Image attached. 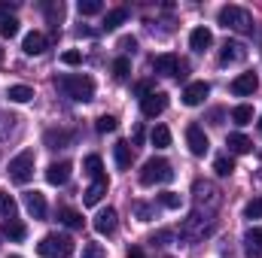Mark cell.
Returning a JSON list of instances; mask_svg holds the SVG:
<instances>
[{
  "mask_svg": "<svg viewBox=\"0 0 262 258\" xmlns=\"http://www.w3.org/2000/svg\"><path fill=\"white\" fill-rule=\"evenodd\" d=\"M25 210L34 219H46V197L40 192H25Z\"/></svg>",
  "mask_w": 262,
  "mask_h": 258,
  "instance_id": "16",
  "label": "cell"
},
{
  "mask_svg": "<svg viewBox=\"0 0 262 258\" xmlns=\"http://www.w3.org/2000/svg\"><path fill=\"white\" fill-rule=\"evenodd\" d=\"M186 143H189V152L192 155H207V149H210V143H207V134H204V128H198V125H189L186 128Z\"/></svg>",
  "mask_w": 262,
  "mask_h": 258,
  "instance_id": "11",
  "label": "cell"
},
{
  "mask_svg": "<svg viewBox=\"0 0 262 258\" xmlns=\"http://www.w3.org/2000/svg\"><path fill=\"white\" fill-rule=\"evenodd\" d=\"M226 146H229V152H235V155H247V152L253 149V140L244 137V134H229V137H226Z\"/></svg>",
  "mask_w": 262,
  "mask_h": 258,
  "instance_id": "23",
  "label": "cell"
},
{
  "mask_svg": "<svg viewBox=\"0 0 262 258\" xmlns=\"http://www.w3.org/2000/svg\"><path fill=\"white\" fill-rule=\"evenodd\" d=\"M244 216H247V219H262V194L253 197V200L244 207Z\"/></svg>",
  "mask_w": 262,
  "mask_h": 258,
  "instance_id": "36",
  "label": "cell"
},
{
  "mask_svg": "<svg viewBox=\"0 0 262 258\" xmlns=\"http://www.w3.org/2000/svg\"><path fill=\"white\" fill-rule=\"evenodd\" d=\"M70 164L67 161H55V164H49L46 167V179H49V186H64L67 179H70Z\"/></svg>",
  "mask_w": 262,
  "mask_h": 258,
  "instance_id": "14",
  "label": "cell"
},
{
  "mask_svg": "<svg viewBox=\"0 0 262 258\" xmlns=\"http://www.w3.org/2000/svg\"><path fill=\"white\" fill-rule=\"evenodd\" d=\"M128 70H131L128 58H116V61H113V76H116V79H125V76H128Z\"/></svg>",
  "mask_w": 262,
  "mask_h": 258,
  "instance_id": "40",
  "label": "cell"
},
{
  "mask_svg": "<svg viewBox=\"0 0 262 258\" xmlns=\"http://www.w3.org/2000/svg\"><path fill=\"white\" fill-rule=\"evenodd\" d=\"M244 255L262 258V228H250V231L244 234Z\"/></svg>",
  "mask_w": 262,
  "mask_h": 258,
  "instance_id": "15",
  "label": "cell"
},
{
  "mask_svg": "<svg viewBox=\"0 0 262 258\" xmlns=\"http://www.w3.org/2000/svg\"><path fill=\"white\" fill-rule=\"evenodd\" d=\"M0 64H3V49H0Z\"/></svg>",
  "mask_w": 262,
  "mask_h": 258,
  "instance_id": "49",
  "label": "cell"
},
{
  "mask_svg": "<svg viewBox=\"0 0 262 258\" xmlns=\"http://www.w3.org/2000/svg\"><path fill=\"white\" fill-rule=\"evenodd\" d=\"M216 21L226 28V31H235V34H253V15L244 9V6H223L216 12Z\"/></svg>",
  "mask_w": 262,
  "mask_h": 258,
  "instance_id": "2",
  "label": "cell"
},
{
  "mask_svg": "<svg viewBox=\"0 0 262 258\" xmlns=\"http://www.w3.org/2000/svg\"><path fill=\"white\" fill-rule=\"evenodd\" d=\"M12 9H15L12 3H0V21H3V18H9V12H12Z\"/></svg>",
  "mask_w": 262,
  "mask_h": 258,
  "instance_id": "45",
  "label": "cell"
},
{
  "mask_svg": "<svg viewBox=\"0 0 262 258\" xmlns=\"http://www.w3.org/2000/svg\"><path fill=\"white\" fill-rule=\"evenodd\" d=\"M95 231L98 234H113L116 231V210H101L98 216H95Z\"/></svg>",
  "mask_w": 262,
  "mask_h": 258,
  "instance_id": "18",
  "label": "cell"
},
{
  "mask_svg": "<svg viewBox=\"0 0 262 258\" xmlns=\"http://www.w3.org/2000/svg\"><path fill=\"white\" fill-rule=\"evenodd\" d=\"M15 34H18V18H12V15H9V18H3V21H0V37L12 40Z\"/></svg>",
  "mask_w": 262,
  "mask_h": 258,
  "instance_id": "35",
  "label": "cell"
},
{
  "mask_svg": "<svg viewBox=\"0 0 262 258\" xmlns=\"http://www.w3.org/2000/svg\"><path fill=\"white\" fill-rule=\"evenodd\" d=\"M259 137H262V116H259Z\"/></svg>",
  "mask_w": 262,
  "mask_h": 258,
  "instance_id": "48",
  "label": "cell"
},
{
  "mask_svg": "<svg viewBox=\"0 0 262 258\" xmlns=\"http://www.w3.org/2000/svg\"><path fill=\"white\" fill-rule=\"evenodd\" d=\"M21 52L25 55H43L46 52V37L40 31H31L25 40H21Z\"/></svg>",
  "mask_w": 262,
  "mask_h": 258,
  "instance_id": "17",
  "label": "cell"
},
{
  "mask_svg": "<svg viewBox=\"0 0 262 258\" xmlns=\"http://www.w3.org/2000/svg\"><path fill=\"white\" fill-rule=\"evenodd\" d=\"M9 258H21V255H9Z\"/></svg>",
  "mask_w": 262,
  "mask_h": 258,
  "instance_id": "50",
  "label": "cell"
},
{
  "mask_svg": "<svg viewBox=\"0 0 262 258\" xmlns=\"http://www.w3.org/2000/svg\"><path fill=\"white\" fill-rule=\"evenodd\" d=\"M213 228H216V222H213V216H201V213H192L186 222H183V228H180V237L183 240H189V243H198V240H204V237H210L213 234Z\"/></svg>",
  "mask_w": 262,
  "mask_h": 258,
  "instance_id": "3",
  "label": "cell"
},
{
  "mask_svg": "<svg viewBox=\"0 0 262 258\" xmlns=\"http://www.w3.org/2000/svg\"><path fill=\"white\" fill-rule=\"evenodd\" d=\"M149 143H152L156 149H168V146H171V131L165 128V125H156L152 134H149Z\"/></svg>",
  "mask_w": 262,
  "mask_h": 258,
  "instance_id": "28",
  "label": "cell"
},
{
  "mask_svg": "<svg viewBox=\"0 0 262 258\" xmlns=\"http://www.w3.org/2000/svg\"><path fill=\"white\" fill-rule=\"evenodd\" d=\"M95 128L101 131V134H113V131L119 128V122H116V119H113V116H101V119H98V125H95Z\"/></svg>",
  "mask_w": 262,
  "mask_h": 258,
  "instance_id": "38",
  "label": "cell"
},
{
  "mask_svg": "<svg viewBox=\"0 0 262 258\" xmlns=\"http://www.w3.org/2000/svg\"><path fill=\"white\" fill-rule=\"evenodd\" d=\"M82 170H85L92 179H101V176H104V161H101V155H89V158L82 161Z\"/></svg>",
  "mask_w": 262,
  "mask_h": 258,
  "instance_id": "29",
  "label": "cell"
},
{
  "mask_svg": "<svg viewBox=\"0 0 262 258\" xmlns=\"http://www.w3.org/2000/svg\"><path fill=\"white\" fill-rule=\"evenodd\" d=\"M119 49H122V52H134V49H137V40H134V37H122V40H119Z\"/></svg>",
  "mask_w": 262,
  "mask_h": 258,
  "instance_id": "43",
  "label": "cell"
},
{
  "mask_svg": "<svg viewBox=\"0 0 262 258\" xmlns=\"http://www.w3.org/2000/svg\"><path fill=\"white\" fill-rule=\"evenodd\" d=\"M134 210H137V216H140V222H149V207H143V203H137Z\"/></svg>",
  "mask_w": 262,
  "mask_h": 258,
  "instance_id": "44",
  "label": "cell"
},
{
  "mask_svg": "<svg viewBox=\"0 0 262 258\" xmlns=\"http://www.w3.org/2000/svg\"><path fill=\"white\" fill-rule=\"evenodd\" d=\"M104 6H101V0H79V12L82 15H98Z\"/></svg>",
  "mask_w": 262,
  "mask_h": 258,
  "instance_id": "37",
  "label": "cell"
},
{
  "mask_svg": "<svg viewBox=\"0 0 262 258\" xmlns=\"http://www.w3.org/2000/svg\"><path fill=\"white\" fill-rule=\"evenodd\" d=\"M15 213H18L15 197H12L9 192H3V189H0V219H15Z\"/></svg>",
  "mask_w": 262,
  "mask_h": 258,
  "instance_id": "27",
  "label": "cell"
},
{
  "mask_svg": "<svg viewBox=\"0 0 262 258\" xmlns=\"http://www.w3.org/2000/svg\"><path fill=\"white\" fill-rule=\"evenodd\" d=\"M174 179V167L165 161V158H149L140 170V183L143 186H165Z\"/></svg>",
  "mask_w": 262,
  "mask_h": 258,
  "instance_id": "4",
  "label": "cell"
},
{
  "mask_svg": "<svg viewBox=\"0 0 262 258\" xmlns=\"http://www.w3.org/2000/svg\"><path fill=\"white\" fill-rule=\"evenodd\" d=\"M82 258H107V252H104L101 243H85L82 246Z\"/></svg>",
  "mask_w": 262,
  "mask_h": 258,
  "instance_id": "39",
  "label": "cell"
},
{
  "mask_svg": "<svg viewBox=\"0 0 262 258\" xmlns=\"http://www.w3.org/2000/svg\"><path fill=\"white\" fill-rule=\"evenodd\" d=\"M213 170H216V176H232V173H235V161L226 158V155H220V158L213 161Z\"/></svg>",
  "mask_w": 262,
  "mask_h": 258,
  "instance_id": "31",
  "label": "cell"
},
{
  "mask_svg": "<svg viewBox=\"0 0 262 258\" xmlns=\"http://www.w3.org/2000/svg\"><path fill=\"white\" fill-rule=\"evenodd\" d=\"M247 58V46L238 40H226L220 49V64H241Z\"/></svg>",
  "mask_w": 262,
  "mask_h": 258,
  "instance_id": "10",
  "label": "cell"
},
{
  "mask_svg": "<svg viewBox=\"0 0 262 258\" xmlns=\"http://www.w3.org/2000/svg\"><path fill=\"white\" fill-rule=\"evenodd\" d=\"M168 240H174V234H171V231H159V234H152V237H149V243H159V246H162V243H168Z\"/></svg>",
  "mask_w": 262,
  "mask_h": 258,
  "instance_id": "42",
  "label": "cell"
},
{
  "mask_svg": "<svg viewBox=\"0 0 262 258\" xmlns=\"http://www.w3.org/2000/svg\"><path fill=\"white\" fill-rule=\"evenodd\" d=\"M46 18H49V24L58 28V21L64 18V3H46Z\"/></svg>",
  "mask_w": 262,
  "mask_h": 258,
  "instance_id": "33",
  "label": "cell"
},
{
  "mask_svg": "<svg viewBox=\"0 0 262 258\" xmlns=\"http://www.w3.org/2000/svg\"><path fill=\"white\" fill-rule=\"evenodd\" d=\"M113 155H116V167H119V170H128L131 161H134V149H131L128 140H119V143L113 146Z\"/></svg>",
  "mask_w": 262,
  "mask_h": 258,
  "instance_id": "20",
  "label": "cell"
},
{
  "mask_svg": "<svg viewBox=\"0 0 262 258\" xmlns=\"http://www.w3.org/2000/svg\"><path fill=\"white\" fill-rule=\"evenodd\" d=\"M210 94V85L201 79V82H189L186 85V91H183V104L186 107H198V104H204V97Z\"/></svg>",
  "mask_w": 262,
  "mask_h": 258,
  "instance_id": "13",
  "label": "cell"
},
{
  "mask_svg": "<svg viewBox=\"0 0 262 258\" xmlns=\"http://www.w3.org/2000/svg\"><path fill=\"white\" fill-rule=\"evenodd\" d=\"M159 203H162L165 210H180L183 197H180L177 192H162V194H159Z\"/></svg>",
  "mask_w": 262,
  "mask_h": 258,
  "instance_id": "32",
  "label": "cell"
},
{
  "mask_svg": "<svg viewBox=\"0 0 262 258\" xmlns=\"http://www.w3.org/2000/svg\"><path fill=\"white\" fill-rule=\"evenodd\" d=\"M107 194V176H101V179H95L89 189H85V194H82V203L85 207H95V203H101V197Z\"/></svg>",
  "mask_w": 262,
  "mask_h": 258,
  "instance_id": "19",
  "label": "cell"
},
{
  "mask_svg": "<svg viewBox=\"0 0 262 258\" xmlns=\"http://www.w3.org/2000/svg\"><path fill=\"white\" fill-rule=\"evenodd\" d=\"M165 107H168V94H165V91H149L146 97H140V113H143L146 119L162 116Z\"/></svg>",
  "mask_w": 262,
  "mask_h": 258,
  "instance_id": "9",
  "label": "cell"
},
{
  "mask_svg": "<svg viewBox=\"0 0 262 258\" xmlns=\"http://www.w3.org/2000/svg\"><path fill=\"white\" fill-rule=\"evenodd\" d=\"M192 192H195V203H198L195 210H198V213L204 210V216H213V210L223 203L220 189H216V186H210V183H195V189H192Z\"/></svg>",
  "mask_w": 262,
  "mask_h": 258,
  "instance_id": "7",
  "label": "cell"
},
{
  "mask_svg": "<svg viewBox=\"0 0 262 258\" xmlns=\"http://www.w3.org/2000/svg\"><path fill=\"white\" fill-rule=\"evenodd\" d=\"M70 140H73L70 131H46V137H43V143H46L49 149H64Z\"/></svg>",
  "mask_w": 262,
  "mask_h": 258,
  "instance_id": "24",
  "label": "cell"
},
{
  "mask_svg": "<svg viewBox=\"0 0 262 258\" xmlns=\"http://www.w3.org/2000/svg\"><path fill=\"white\" fill-rule=\"evenodd\" d=\"M61 222H64L67 228H82V216H79L76 210H70V207L61 210Z\"/></svg>",
  "mask_w": 262,
  "mask_h": 258,
  "instance_id": "34",
  "label": "cell"
},
{
  "mask_svg": "<svg viewBox=\"0 0 262 258\" xmlns=\"http://www.w3.org/2000/svg\"><path fill=\"white\" fill-rule=\"evenodd\" d=\"M0 231H3V234H6L9 240H15V243L28 237V228H25V225H21L18 219H0Z\"/></svg>",
  "mask_w": 262,
  "mask_h": 258,
  "instance_id": "21",
  "label": "cell"
},
{
  "mask_svg": "<svg viewBox=\"0 0 262 258\" xmlns=\"http://www.w3.org/2000/svg\"><path fill=\"white\" fill-rule=\"evenodd\" d=\"M125 18H128V9H125V6L110 9V12L104 15V31H116L119 24H125Z\"/></svg>",
  "mask_w": 262,
  "mask_h": 258,
  "instance_id": "25",
  "label": "cell"
},
{
  "mask_svg": "<svg viewBox=\"0 0 262 258\" xmlns=\"http://www.w3.org/2000/svg\"><path fill=\"white\" fill-rule=\"evenodd\" d=\"M140 140H143V128L137 125V128H134V143H140Z\"/></svg>",
  "mask_w": 262,
  "mask_h": 258,
  "instance_id": "47",
  "label": "cell"
},
{
  "mask_svg": "<svg viewBox=\"0 0 262 258\" xmlns=\"http://www.w3.org/2000/svg\"><path fill=\"white\" fill-rule=\"evenodd\" d=\"M232 122H235V125H250V122H253V107H247V104L235 107V110H232Z\"/></svg>",
  "mask_w": 262,
  "mask_h": 258,
  "instance_id": "30",
  "label": "cell"
},
{
  "mask_svg": "<svg viewBox=\"0 0 262 258\" xmlns=\"http://www.w3.org/2000/svg\"><path fill=\"white\" fill-rule=\"evenodd\" d=\"M37 252L43 258H70L73 255V240L67 234H46L37 243Z\"/></svg>",
  "mask_w": 262,
  "mask_h": 258,
  "instance_id": "5",
  "label": "cell"
},
{
  "mask_svg": "<svg viewBox=\"0 0 262 258\" xmlns=\"http://www.w3.org/2000/svg\"><path fill=\"white\" fill-rule=\"evenodd\" d=\"M152 70L162 73V76H174V79H186V61H180L177 55L165 52V55H156L152 58Z\"/></svg>",
  "mask_w": 262,
  "mask_h": 258,
  "instance_id": "8",
  "label": "cell"
},
{
  "mask_svg": "<svg viewBox=\"0 0 262 258\" xmlns=\"http://www.w3.org/2000/svg\"><path fill=\"white\" fill-rule=\"evenodd\" d=\"M55 88L64 97L76 100V104H89L95 97V79L85 76V73H64V76H58L55 79Z\"/></svg>",
  "mask_w": 262,
  "mask_h": 258,
  "instance_id": "1",
  "label": "cell"
},
{
  "mask_svg": "<svg viewBox=\"0 0 262 258\" xmlns=\"http://www.w3.org/2000/svg\"><path fill=\"white\" fill-rule=\"evenodd\" d=\"M61 61H64L67 67H76L79 61H82V55H79L76 49H70V52H64V55H61Z\"/></svg>",
  "mask_w": 262,
  "mask_h": 258,
  "instance_id": "41",
  "label": "cell"
},
{
  "mask_svg": "<svg viewBox=\"0 0 262 258\" xmlns=\"http://www.w3.org/2000/svg\"><path fill=\"white\" fill-rule=\"evenodd\" d=\"M34 164H37V158H34V149H25V152H18V155L9 161V179H12L15 186H25V183H31V176H34Z\"/></svg>",
  "mask_w": 262,
  "mask_h": 258,
  "instance_id": "6",
  "label": "cell"
},
{
  "mask_svg": "<svg viewBox=\"0 0 262 258\" xmlns=\"http://www.w3.org/2000/svg\"><path fill=\"white\" fill-rule=\"evenodd\" d=\"M189 46H192L195 52L210 49V46H213V34H210V28H195V31L189 34Z\"/></svg>",
  "mask_w": 262,
  "mask_h": 258,
  "instance_id": "22",
  "label": "cell"
},
{
  "mask_svg": "<svg viewBox=\"0 0 262 258\" xmlns=\"http://www.w3.org/2000/svg\"><path fill=\"white\" fill-rule=\"evenodd\" d=\"M128 258H143V249H137V246H131V249H128Z\"/></svg>",
  "mask_w": 262,
  "mask_h": 258,
  "instance_id": "46",
  "label": "cell"
},
{
  "mask_svg": "<svg viewBox=\"0 0 262 258\" xmlns=\"http://www.w3.org/2000/svg\"><path fill=\"white\" fill-rule=\"evenodd\" d=\"M256 88H259L256 73H241V76L232 79V94H238V97H247V94H253Z\"/></svg>",
  "mask_w": 262,
  "mask_h": 258,
  "instance_id": "12",
  "label": "cell"
},
{
  "mask_svg": "<svg viewBox=\"0 0 262 258\" xmlns=\"http://www.w3.org/2000/svg\"><path fill=\"white\" fill-rule=\"evenodd\" d=\"M6 97H9L12 104H28V100H34V88H31V85H9Z\"/></svg>",
  "mask_w": 262,
  "mask_h": 258,
  "instance_id": "26",
  "label": "cell"
}]
</instances>
